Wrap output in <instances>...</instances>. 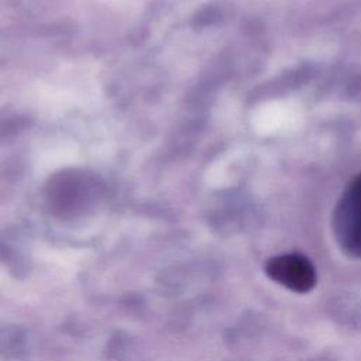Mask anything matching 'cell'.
<instances>
[{"label":"cell","instance_id":"6da1fadb","mask_svg":"<svg viewBox=\"0 0 361 361\" xmlns=\"http://www.w3.org/2000/svg\"><path fill=\"white\" fill-rule=\"evenodd\" d=\"M333 231L347 255L361 258V172L348 182L337 200Z\"/></svg>","mask_w":361,"mask_h":361},{"label":"cell","instance_id":"7a4b0ae2","mask_svg":"<svg viewBox=\"0 0 361 361\" xmlns=\"http://www.w3.org/2000/svg\"><path fill=\"white\" fill-rule=\"evenodd\" d=\"M267 275L276 283L298 293H306L316 283L312 262L300 254H283L271 258L265 265Z\"/></svg>","mask_w":361,"mask_h":361}]
</instances>
